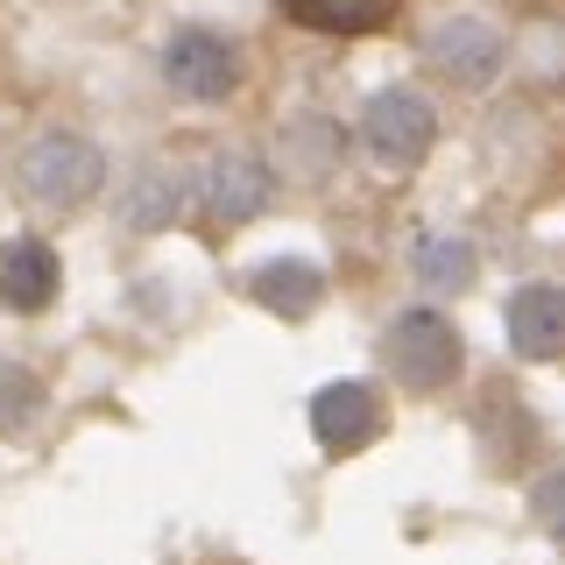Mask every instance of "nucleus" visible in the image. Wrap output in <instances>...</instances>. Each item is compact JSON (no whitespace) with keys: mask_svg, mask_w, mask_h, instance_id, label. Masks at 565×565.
<instances>
[{"mask_svg":"<svg viewBox=\"0 0 565 565\" xmlns=\"http://www.w3.org/2000/svg\"><path fill=\"white\" fill-rule=\"evenodd\" d=\"M14 177H22V191H29L35 205H50V212H78V205L106 184V156H99L85 135L50 128V135H35L29 149H22Z\"/></svg>","mask_w":565,"mask_h":565,"instance_id":"1","label":"nucleus"},{"mask_svg":"<svg viewBox=\"0 0 565 565\" xmlns=\"http://www.w3.org/2000/svg\"><path fill=\"white\" fill-rule=\"evenodd\" d=\"M382 361L411 396H438L459 382V332L446 311H403L382 332Z\"/></svg>","mask_w":565,"mask_h":565,"instance_id":"2","label":"nucleus"},{"mask_svg":"<svg viewBox=\"0 0 565 565\" xmlns=\"http://www.w3.org/2000/svg\"><path fill=\"white\" fill-rule=\"evenodd\" d=\"M431 141H438V106L411 85H388L361 106V149L382 170H417L431 156Z\"/></svg>","mask_w":565,"mask_h":565,"instance_id":"3","label":"nucleus"},{"mask_svg":"<svg viewBox=\"0 0 565 565\" xmlns=\"http://www.w3.org/2000/svg\"><path fill=\"white\" fill-rule=\"evenodd\" d=\"M163 78H170V93L177 99H226L241 85V50H234V35H220V29H177L170 43H163Z\"/></svg>","mask_w":565,"mask_h":565,"instance_id":"4","label":"nucleus"},{"mask_svg":"<svg viewBox=\"0 0 565 565\" xmlns=\"http://www.w3.org/2000/svg\"><path fill=\"white\" fill-rule=\"evenodd\" d=\"M269 205V163L262 156H247V149H220L205 163L199 177V212L212 226H241V220H255V212Z\"/></svg>","mask_w":565,"mask_h":565,"instance_id":"5","label":"nucleus"},{"mask_svg":"<svg viewBox=\"0 0 565 565\" xmlns=\"http://www.w3.org/2000/svg\"><path fill=\"white\" fill-rule=\"evenodd\" d=\"M502 57H509V43L488 14H446V22L431 29V64L446 71L452 85H473V93H481V85H494Z\"/></svg>","mask_w":565,"mask_h":565,"instance_id":"6","label":"nucleus"},{"mask_svg":"<svg viewBox=\"0 0 565 565\" xmlns=\"http://www.w3.org/2000/svg\"><path fill=\"white\" fill-rule=\"evenodd\" d=\"M311 431L326 452H361L382 438V396L367 382H326L311 396Z\"/></svg>","mask_w":565,"mask_h":565,"instance_id":"7","label":"nucleus"},{"mask_svg":"<svg viewBox=\"0 0 565 565\" xmlns=\"http://www.w3.org/2000/svg\"><path fill=\"white\" fill-rule=\"evenodd\" d=\"M57 282H64V269H57V247L50 241H35V234L0 241V311H14V318L50 311Z\"/></svg>","mask_w":565,"mask_h":565,"instance_id":"8","label":"nucleus"},{"mask_svg":"<svg viewBox=\"0 0 565 565\" xmlns=\"http://www.w3.org/2000/svg\"><path fill=\"white\" fill-rule=\"evenodd\" d=\"M509 347L523 361H558L565 353V290L558 282H523L509 297Z\"/></svg>","mask_w":565,"mask_h":565,"instance_id":"9","label":"nucleus"},{"mask_svg":"<svg viewBox=\"0 0 565 565\" xmlns=\"http://www.w3.org/2000/svg\"><path fill=\"white\" fill-rule=\"evenodd\" d=\"M247 297H255L262 311H276V318H311L318 305H326V276L311 269V262H262L255 276H247Z\"/></svg>","mask_w":565,"mask_h":565,"instance_id":"10","label":"nucleus"},{"mask_svg":"<svg viewBox=\"0 0 565 565\" xmlns=\"http://www.w3.org/2000/svg\"><path fill=\"white\" fill-rule=\"evenodd\" d=\"M403 0H282L297 29H318V35H375L396 22Z\"/></svg>","mask_w":565,"mask_h":565,"instance_id":"11","label":"nucleus"},{"mask_svg":"<svg viewBox=\"0 0 565 565\" xmlns=\"http://www.w3.org/2000/svg\"><path fill=\"white\" fill-rule=\"evenodd\" d=\"M184 177L177 170H163V163H149L128 184V199H120V226H135V234H156V226H170L177 212H184Z\"/></svg>","mask_w":565,"mask_h":565,"instance_id":"12","label":"nucleus"},{"mask_svg":"<svg viewBox=\"0 0 565 565\" xmlns=\"http://www.w3.org/2000/svg\"><path fill=\"white\" fill-rule=\"evenodd\" d=\"M411 262H417V276L431 282V290H467L473 282V247L459 234H424Z\"/></svg>","mask_w":565,"mask_h":565,"instance_id":"13","label":"nucleus"},{"mask_svg":"<svg viewBox=\"0 0 565 565\" xmlns=\"http://www.w3.org/2000/svg\"><path fill=\"white\" fill-rule=\"evenodd\" d=\"M43 382L29 375V367H14V361H0V438H22L35 431V417H43Z\"/></svg>","mask_w":565,"mask_h":565,"instance_id":"14","label":"nucleus"},{"mask_svg":"<svg viewBox=\"0 0 565 565\" xmlns=\"http://www.w3.org/2000/svg\"><path fill=\"white\" fill-rule=\"evenodd\" d=\"M282 149H290L297 177H326L332 156H340V128H332V120H318V114H297L290 128H282Z\"/></svg>","mask_w":565,"mask_h":565,"instance_id":"15","label":"nucleus"},{"mask_svg":"<svg viewBox=\"0 0 565 565\" xmlns=\"http://www.w3.org/2000/svg\"><path fill=\"white\" fill-rule=\"evenodd\" d=\"M530 516H537V523L565 544V473H544V481L530 488Z\"/></svg>","mask_w":565,"mask_h":565,"instance_id":"16","label":"nucleus"}]
</instances>
